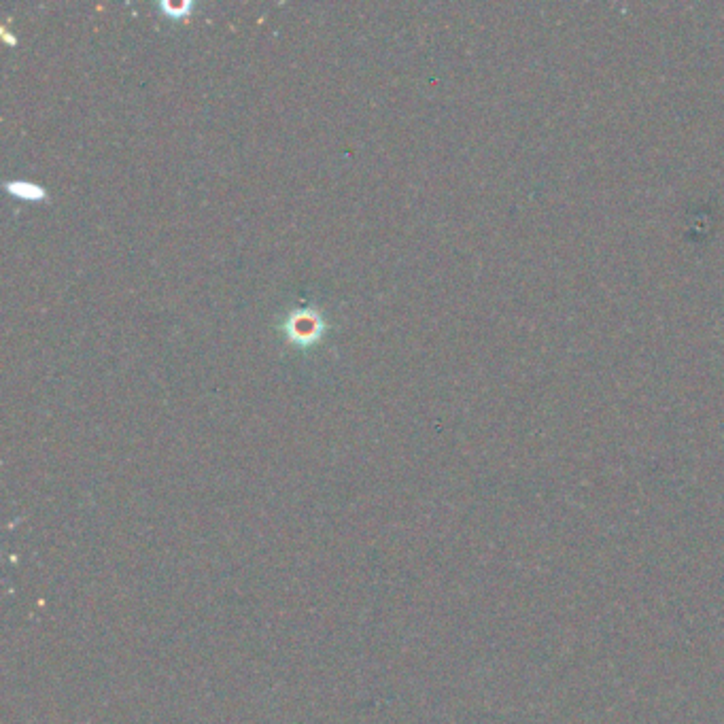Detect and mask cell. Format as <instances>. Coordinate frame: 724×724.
I'll use <instances>...</instances> for the list:
<instances>
[{"label": "cell", "instance_id": "obj_1", "mask_svg": "<svg viewBox=\"0 0 724 724\" xmlns=\"http://www.w3.org/2000/svg\"><path fill=\"white\" fill-rule=\"evenodd\" d=\"M279 330L283 338L296 349H313L327 334V319L315 306L293 308L283 317Z\"/></svg>", "mask_w": 724, "mask_h": 724}, {"label": "cell", "instance_id": "obj_2", "mask_svg": "<svg viewBox=\"0 0 724 724\" xmlns=\"http://www.w3.org/2000/svg\"><path fill=\"white\" fill-rule=\"evenodd\" d=\"M5 192L17 200H24V202H43L47 200V189L39 183L34 181H26V179H11V181H5Z\"/></svg>", "mask_w": 724, "mask_h": 724}, {"label": "cell", "instance_id": "obj_3", "mask_svg": "<svg viewBox=\"0 0 724 724\" xmlns=\"http://www.w3.org/2000/svg\"><path fill=\"white\" fill-rule=\"evenodd\" d=\"M158 9H160V13H162L164 17H168V20H172V22H187L189 17L194 15L196 3H194V0H179V3H170V0H160Z\"/></svg>", "mask_w": 724, "mask_h": 724}, {"label": "cell", "instance_id": "obj_4", "mask_svg": "<svg viewBox=\"0 0 724 724\" xmlns=\"http://www.w3.org/2000/svg\"><path fill=\"white\" fill-rule=\"evenodd\" d=\"M0 32H3V39H5V43H7V45H11V47H15V45H17V39L13 37V34H11L5 26H3V30H0Z\"/></svg>", "mask_w": 724, "mask_h": 724}]
</instances>
